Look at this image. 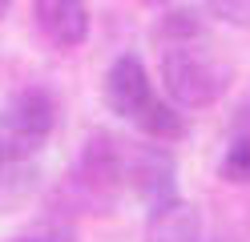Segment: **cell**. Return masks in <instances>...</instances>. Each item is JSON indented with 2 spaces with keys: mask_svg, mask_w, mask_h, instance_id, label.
<instances>
[{
  "mask_svg": "<svg viewBox=\"0 0 250 242\" xmlns=\"http://www.w3.org/2000/svg\"><path fill=\"white\" fill-rule=\"evenodd\" d=\"M162 85L178 109H206L230 89V65L206 41V32L162 41Z\"/></svg>",
  "mask_w": 250,
  "mask_h": 242,
  "instance_id": "6da1fadb",
  "label": "cell"
},
{
  "mask_svg": "<svg viewBox=\"0 0 250 242\" xmlns=\"http://www.w3.org/2000/svg\"><path fill=\"white\" fill-rule=\"evenodd\" d=\"M202 4H206V12L218 16V21L250 28V0H202Z\"/></svg>",
  "mask_w": 250,
  "mask_h": 242,
  "instance_id": "30bf717a",
  "label": "cell"
},
{
  "mask_svg": "<svg viewBox=\"0 0 250 242\" xmlns=\"http://www.w3.org/2000/svg\"><path fill=\"white\" fill-rule=\"evenodd\" d=\"M146 242H202V214L182 198L149 206Z\"/></svg>",
  "mask_w": 250,
  "mask_h": 242,
  "instance_id": "52a82bcc",
  "label": "cell"
},
{
  "mask_svg": "<svg viewBox=\"0 0 250 242\" xmlns=\"http://www.w3.org/2000/svg\"><path fill=\"white\" fill-rule=\"evenodd\" d=\"M57 129V101L49 89H21L0 109V150L8 161L33 157Z\"/></svg>",
  "mask_w": 250,
  "mask_h": 242,
  "instance_id": "7a4b0ae2",
  "label": "cell"
},
{
  "mask_svg": "<svg viewBox=\"0 0 250 242\" xmlns=\"http://www.w3.org/2000/svg\"><path fill=\"white\" fill-rule=\"evenodd\" d=\"M105 105L117 113V117L142 125V117L158 105V93H153V81L146 73L142 57L121 53L105 73Z\"/></svg>",
  "mask_w": 250,
  "mask_h": 242,
  "instance_id": "277c9868",
  "label": "cell"
},
{
  "mask_svg": "<svg viewBox=\"0 0 250 242\" xmlns=\"http://www.w3.org/2000/svg\"><path fill=\"white\" fill-rule=\"evenodd\" d=\"M8 8H12V0H0V16H4Z\"/></svg>",
  "mask_w": 250,
  "mask_h": 242,
  "instance_id": "4fadbf2b",
  "label": "cell"
},
{
  "mask_svg": "<svg viewBox=\"0 0 250 242\" xmlns=\"http://www.w3.org/2000/svg\"><path fill=\"white\" fill-rule=\"evenodd\" d=\"M125 182L146 198V206H162L178 198V166L166 145H133L129 166H125Z\"/></svg>",
  "mask_w": 250,
  "mask_h": 242,
  "instance_id": "5b68a950",
  "label": "cell"
},
{
  "mask_svg": "<svg viewBox=\"0 0 250 242\" xmlns=\"http://www.w3.org/2000/svg\"><path fill=\"white\" fill-rule=\"evenodd\" d=\"M125 166H129L125 141H117L113 133H89V141L81 145V157H77V170H73V186L81 190V198L89 206H113L117 190L129 186Z\"/></svg>",
  "mask_w": 250,
  "mask_h": 242,
  "instance_id": "3957f363",
  "label": "cell"
},
{
  "mask_svg": "<svg viewBox=\"0 0 250 242\" xmlns=\"http://www.w3.org/2000/svg\"><path fill=\"white\" fill-rule=\"evenodd\" d=\"M218 174H222L226 182H234V186H250V129H242V133L226 145Z\"/></svg>",
  "mask_w": 250,
  "mask_h": 242,
  "instance_id": "9c48e42d",
  "label": "cell"
},
{
  "mask_svg": "<svg viewBox=\"0 0 250 242\" xmlns=\"http://www.w3.org/2000/svg\"><path fill=\"white\" fill-rule=\"evenodd\" d=\"M33 21L57 48H77L89 41V4L85 0H33Z\"/></svg>",
  "mask_w": 250,
  "mask_h": 242,
  "instance_id": "8992f818",
  "label": "cell"
},
{
  "mask_svg": "<svg viewBox=\"0 0 250 242\" xmlns=\"http://www.w3.org/2000/svg\"><path fill=\"white\" fill-rule=\"evenodd\" d=\"M4 166H12V161H8V157H4V150H0V170H4Z\"/></svg>",
  "mask_w": 250,
  "mask_h": 242,
  "instance_id": "5bb4252c",
  "label": "cell"
},
{
  "mask_svg": "<svg viewBox=\"0 0 250 242\" xmlns=\"http://www.w3.org/2000/svg\"><path fill=\"white\" fill-rule=\"evenodd\" d=\"M137 4H146V8H162V4H169V0H137Z\"/></svg>",
  "mask_w": 250,
  "mask_h": 242,
  "instance_id": "7c38bea8",
  "label": "cell"
},
{
  "mask_svg": "<svg viewBox=\"0 0 250 242\" xmlns=\"http://www.w3.org/2000/svg\"><path fill=\"white\" fill-rule=\"evenodd\" d=\"M17 242H73V234H69V230H57V226H49V230H28V234H21Z\"/></svg>",
  "mask_w": 250,
  "mask_h": 242,
  "instance_id": "8fae6325",
  "label": "cell"
},
{
  "mask_svg": "<svg viewBox=\"0 0 250 242\" xmlns=\"http://www.w3.org/2000/svg\"><path fill=\"white\" fill-rule=\"evenodd\" d=\"M142 129L146 137H153V141H178V137H186V117L178 113V105L174 101H166V97H158V105H153L146 117H142Z\"/></svg>",
  "mask_w": 250,
  "mask_h": 242,
  "instance_id": "ba28073f",
  "label": "cell"
}]
</instances>
